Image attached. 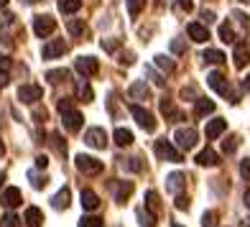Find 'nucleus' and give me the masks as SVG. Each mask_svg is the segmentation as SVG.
Masks as SVG:
<instances>
[{
    "mask_svg": "<svg viewBox=\"0 0 250 227\" xmlns=\"http://www.w3.org/2000/svg\"><path fill=\"white\" fill-rule=\"evenodd\" d=\"M187 33H189V39L197 41V43L209 41V31H207V26H204V23H189L187 26Z\"/></svg>",
    "mask_w": 250,
    "mask_h": 227,
    "instance_id": "nucleus-13",
    "label": "nucleus"
},
{
    "mask_svg": "<svg viewBox=\"0 0 250 227\" xmlns=\"http://www.w3.org/2000/svg\"><path fill=\"white\" fill-rule=\"evenodd\" d=\"M156 66H158V69H164V72H174V62L168 59V56H164V54L156 56Z\"/></svg>",
    "mask_w": 250,
    "mask_h": 227,
    "instance_id": "nucleus-37",
    "label": "nucleus"
},
{
    "mask_svg": "<svg viewBox=\"0 0 250 227\" xmlns=\"http://www.w3.org/2000/svg\"><path fill=\"white\" fill-rule=\"evenodd\" d=\"M243 89H248V92H250V77L243 79Z\"/></svg>",
    "mask_w": 250,
    "mask_h": 227,
    "instance_id": "nucleus-57",
    "label": "nucleus"
},
{
    "mask_svg": "<svg viewBox=\"0 0 250 227\" xmlns=\"http://www.w3.org/2000/svg\"><path fill=\"white\" fill-rule=\"evenodd\" d=\"M77 95H79V100H84V102H92V100H95L92 87L84 84V82H79V84H77Z\"/></svg>",
    "mask_w": 250,
    "mask_h": 227,
    "instance_id": "nucleus-28",
    "label": "nucleus"
},
{
    "mask_svg": "<svg viewBox=\"0 0 250 227\" xmlns=\"http://www.w3.org/2000/svg\"><path fill=\"white\" fill-rule=\"evenodd\" d=\"M202 227H214V212H204V217H202Z\"/></svg>",
    "mask_w": 250,
    "mask_h": 227,
    "instance_id": "nucleus-45",
    "label": "nucleus"
},
{
    "mask_svg": "<svg viewBox=\"0 0 250 227\" xmlns=\"http://www.w3.org/2000/svg\"><path fill=\"white\" fill-rule=\"evenodd\" d=\"M0 227H21V217L13 212H8V214H3V220H0Z\"/></svg>",
    "mask_w": 250,
    "mask_h": 227,
    "instance_id": "nucleus-35",
    "label": "nucleus"
},
{
    "mask_svg": "<svg viewBox=\"0 0 250 227\" xmlns=\"http://www.w3.org/2000/svg\"><path fill=\"white\" fill-rule=\"evenodd\" d=\"M69 33H72V36H84V23H82V21H77V18H72L69 21Z\"/></svg>",
    "mask_w": 250,
    "mask_h": 227,
    "instance_id": "nucleus-38",
    "label": "nucleus"
},
{
    "mask_svg": "<svg viewBox=\"0 0 250 227\" xmlns=\"http://www.w3.org/2000/svg\"><path fill=\"white\" fill-rule=\"evenodd\" d=\"M130 115L135 118V123H138L146 133H153V130H156V118L151 115L148 110H143L141 105H133V107H130Z\"/></svg>",
    "mask_w": 250,
    "mask_h": 227,
    "instance_id": "nucleus-4",
    "label": "nucleus"
},
{
    "mask_svg": "<svg viewBox=\"0 0 250 227\" xmlns=\"http://www.w3.org/2000/svg\"><path fill=\"white\" fill-rule=\"evenodd\" d=\"M128 95H130L133 100H148V97H151V87L146 84V82H133L130 89H128Z\"/></svg>",
    "mask_w": 250,
    "mask_h": 227,
    "instance_id": "nucleus-18",
    "label": "nucleus"
},
{
    "mask_svg": "<svg viewBox=\"0 0 250 227\" xmlns=\"http://www.w3.org/2000/svg\"><path fill=\"white\" fill-rule=\"evenodd\" d=\"M8 5V0H0V8H5Z\"/></svg>",
    "mask_w": 250,
    "mask_h": 227,
    "instance_id": "nucleus-59",
    "label": "nucleus"
},
{
    "mask_svg": "<svg viewBox=\"0 0 250 227\" xmlns=\"http://www.w3.org/2000/svg\"><path fill=\"white\" fill-rule=\"evenodd\" d=\"M174 227H181V225H174Z\"/></svg>",
    "mask_w": 250,
    "mask_h": 227,
    "instance_id": "nucleus-63",
    "label": "nucleus"
},
{
    "mask_svg": "<svg viewBox=\"0 0 250 227\" xmlns=\"http://www.w3.org/2000/svg\"><path fill=\"white\" fill-rule=\"evenodd\" d=\"M10 64H13V59H10L8 54H0V72H3V74H8Z\"/></svg>",
    "mask_w": 250,
    "mask_h": 227,
    "instance_id": "nucleus-41",
    "label": "nucleus"
},
{
    "mask_svg": "<svg viewBox=\"0 0 250 227\" xmlns=\"http://www.w3.org/2000/svg\"><path fill=\"white\" fill-rule=\"evenodd\" d=\"M69 107H72V100H59V112L69 110Z\"/></svg>",
    "mask_w": 250,
    "mask_h": 227,
    "instance_id": "nucleus-52",
    "label": "nucleus"
},
{
    "mask_svg": "<svg viewBox=\"0 0 250 227\" xmlns=\"http://www.w3.org/2000/svg\"><path fill=\"white\" fill-rule=\"evenodd\" d=\"M184 184H187V176H184V174H179V171H174V174H168V176H166V189L171 191V194H181Z\"/></svg>",
    "mask_w": 250,
    "mask_h": 227,
    "instance_id": "nucleus-15",
    "label": "nucleus"
},
{
    "mask_svg": "<svg viewBox=\"0 0 250 227\" xmlns=\"http://www.w3.org/2000/svg\"><path fill=\"white\" fill-rule=\"evenodd\" d=\"M135 214H138V220H141V227H153V222H156V214H153V212H148V209H138Z\"/></svg>",
    "mask_w": 250,
    "mask_h": 227,
    "instance_id": "nucleus-29",
    "label": "nucleus"
},
{
    "mask_svg": "<svg viewBox=\"0 0 250 227\" xmlns=\"http://www.w3.org/2000/svg\"><path fill=\"white\" fill-rule=\"evenodd\" d=\"M41 97H43V89L39 84H23L18 89V100L26 102V105H36Z\"/></svg>",
    "mask_w": 250,
    "mask_h": 227,
    "instance_id": "nucleus-9",
    "label": "nucleus"
},
{
    "mask_svg": "<svg viewBox=\"0 0 250 227\" xmlns=\"http://www.w3.org/2000/svg\"><path fill=\"white\" fill-rule=\"evenodd\" d=\"M112 138H115V143L120 145V148H125V145H130V143H133V133H130V130H125V128H118Z\"/></svg>",
    "mask_w": 250,
    "mask_h": 227,
    "instance_id": "nucleus-24",
    "label": "nucleus"
},
{
    "mask_svg": "<svg viewBox=\"0 0 250 227\" xmlns=\"http://www.w3.org/2000/svg\"><path fill=\"white\" fill-rule=\"evenodd\" d=\"M100 207V197L92 189H82V209L84 212H95Z\"/></svg>",
    "mask_w": 250,
    "mask_h": 227,
    "instance_id": "nucleus-17",
    "label": "nucleus"
},
{
    "mask_svg": "<svg viewBox=\"0 0 250 227\" xmlns=\"http://www.w3.org/2000/svg\"><path fill=\"white\" fill-rule=\"evenodd\" d=\"M23 222H26L28 227H41V222H43V212H41L39 207H28L26 214H23Z\"/></svg>",
    "mask_w": 250,
    "mask_h": 227,
    "instance_id": "nucleus-21",
    "label": "nucleus"
},
{
    "mask_svg": "<svg viewBox=\"0 0 250 227\" xmlns=\"http://www.w3.org/2000/svg\"><path fill=\"white\" fill-rule=\"evenodd\" d=\"M207 84L214 89L217 95H222V97H227L230 102H237V95L230 89V82L225 79V74H220V72H212L209 77H207Z\"/></svg>",
    "mask_w": 250,
    "mask_h": 227,
    "instance_id": "nucleus-1",
    "label": "nucleus"
},
{
    "mask_svg": "<svg viewBox=\"0 0 250 227\" xmlns=\"http://www.w3.org/2000/svg\"><path fill=\"white\" fill-rule=\"evenodd\" d=\"M5 84H8V74L0 72V87H5Z\"/></svg>",
    "mask_w": 250,
    "mask_h": 227,
    "instance_id": "nucleus-56",
    "label": "nucleus"
},
{
    "mask_svg": "<svg viewBox=\"0 0 250 227\" xmlns=\"http://www.w3.org/2000/svg\"><path fill=\"white\" fill-rule=\"evenodd\" d=\"M51 143H54V148H56V151H59L62 156L66 153V145L62 143V135H59V133H51Z\"/></svg>",
    "mask_w": 250,
    "mask_h": 227,
    "instance_id": "nucleus-40",
    "label": "nucleus"
},
{
    "mask_svg": "<svg viewBox=\"0 0 250 227\" xmlns=\"http://www.w3.org/2000/svg\"><path fill=\"white\" fill-rule=\"evenodd\" d=\"M49 166V158L46 156H36V168H46Z\"/></svg>",
    "mask_w": 250,
    "mask_h": 227,
    "instance_id": "nucleus-50",
    "label": "nucleus"
},
{
    "mask_svg": "<svg viewBox=\"0 0 250 227\" xmlns=\"http://www.w3.org/2000/svg\"><path fill=\"white\" fill-rule=\"evenodd\" d=\"M84 143L89 145V148H105L107 133L102 130V128H89V130L84 133Z\"/></svg>",
    "mask_w": 250,
    "mask_h": 227,
    "instance_id": "nucleus-10",
    "label": "nucleus"
},
{
    "mask_svg": "<svg viewBox=\"0 0 250 227\" xmlns=\"http://www.w3.org/2000/svg\"><path fill=\"white\" fill-rule=\"evenodd\" d=\"M227 130V120H222V118H214V120H209L207 123V128H204V135H207L209 141H214V138H220V135Z\"/></svg>",
    "mask_w": 250,
    "mask_h": 227,
    "instance_id": "nucleus-12",
    "label": "nucleus"
},
{
    "mask_svg": "<svg viewBox=\"0 0 250 227\" xmlns=\"http://www.w3.org/2000/svg\"><path fill=\"white\" fill-rule=\"evenodd\" d=\"M220 39H222L225 43H235V31H232L230 23H222V26H220Z\"/></svg>",
    "mask_w": 250,
    "mask_h": 227,
    "instance_id": "nucleus-33",
    "label": "nucleus"
},
{
    "mask_svg": "<svg viewBox=\"0 0 250 227\" xmlns=\"http://www.w3.org/2000/svg\"><path fill=\"white\" fill-rule=\"evenodd\" d=\"M3 151H5V148H3V143H0V156H3Z\"/></svg>",
    "mask_w": 250,
    "mask_h": 227,
    "instance_id": "nucleus-60",
    "label": "nucleus"
},
{
    "mask_svg": "<svg viewBox=\"0 0 250 227\" xmlns=\"http://www.w3.org/2000/svg\"><path fill=\"white\" fill-rule=\"evenodd\" d=\"M197 164H199V166H217V164H220V156L214 153L212 148H204V151L197 153Z\"/></svg>",
    "mask_w": 250,
    "mask_h": 227,
    "instance_id": "nucleus-20",
    "label": "nucleus"
},
{
    "mask_svg": "<svg viewBox=\"0 0 250 227\" xmlns=\"http://www.w3.org/2000/svg\"><path fill=\"white\" fill-rule=\"evenodd\" d=\"M171 51H174V54H184V51H187L184 41H181V39H174V41H171Z\"/></svg>",
    "mask_w": 250,
    "mask_h": 227,
    "instance_id": "nucleus-44",
    "label": "nucleus"
},
{
    "mask_svg": "<svg viewBox=\"0 0 250 227\" xmlns=\"http://www.w3.org/2000/svg\"><path fill=\"white\" fill-rule=\"evenodd\" d=\"M79 227H102V220L97 214H84V217L79 220Z\"/></svg>",
    "mask_w": 250,
    "mask_h": 227,
    "instance_id": "nucleus-36",
    "label": "nucleus"
},
{
    "mask_svg": "<svg viewBox=\"0 0 250 227\" xmlns=\"http://www.w3.org/2000/svg\"><path fill=\"white\" fill-rule=\"evenodd\" d=\"M202 18H204V23H214V21H217V18H214V13H212V10H204V13H202Z\"/></svg>",
    "mask_w": 250,
    "mask_h": 227,
    "instance_id": "nucleus-51",
    "label": "nucleus"
},
{
    "mask_svg": "<svg viewBox=\"0 0 250 227\" xmlns=\"http://www.w3.org/2000/svg\"><path fill=\"white\" fill-rule=\"evenodd\" d=\"M161 112H164L166 118H171V120H179V118H181L179 112L174 110V105H171V100H166V97L161 100Z\"/></svg>",
    "mask_w": 250,
    "mask_h": 227,
    "instance_id": "nucleus-32",
    "label": "nucleus"
},
{
    "mask_svg": "<svg viewBox=\"0 0 250 227\" xmlns=\"http://www.w3.org/2000/svg\"><path fill=\"white\" fill-rule=\"evenodd\" d=\"M62 125L69 130V133H77L79 128L84 125V118H82V112H77L74 107H69V110H64L62 112Z\"/></svg>",
    "mask_w": 250,
    "mask_h": 227,
    "instance_id": "nucleus-7",
    "label": "nucleus"
},
{
    "mask_svg": "<svg viewBox=\"0 0 250 227\" xmlns=\"http://www.w3.org/2000/svg\"><path fill=\"white\" fill-rule=\"evenodd\" d=\"M156 156L161 158V161H171V164H181V158H184L181 156V148H174L166 138L156 141Z\"/></svg>",
    "mask_w": 250,
    "mask_h": 227,
    "instance_id": "nucleus-3",
    "label": "nucleus"
},
{
    "mask_svg": "<svg viewBox=\"0 0 250 227\" xmlns=\"http://www.w3.org/2000/svg\"><path fill=\"white\" fill-rule=\"evenodd\" d=\"M74 69L87 79V77H95L100 72V62L95 59V56H79V59L74 62Z\"/></svg>",
    "mask_w": 250,
    "mask_h": 227,
    "instance_id": "nucleus-6",
    "label": "nucleus"
},
{
    "mask_svg": "<svg viewBox=\"0 0 250 227\" xmlns=\"http://www.w3.org/2000/svg\"><path fill=\"white\" fill-rule=\"evenodd\" d=\"M69 197H72V194H69V189H66V186L59 189V191L51 197V207H54V209H66V207H69Z\"/></svg>",
    "mask_w": 250,
    "mask_h": 227,
    "instance_id": "nucleus-19",
    "label": "nucleus"
},
{
    "mask_svg": "<svg viewBox=\"0 0 250 227\" xmlns=\"http://www.w3.org/2000/svg\"><path fill=\"white\" fill-rule=\"evenodd\" d=\"M146 209L153 212L156 217H158V212H161V199H158V194L151 189V191H146Z\"/></svg>",
    "mask_w": 250,
    "mask_h": 227,
    "instance_id": "nucleus-23",
    "label": "nucleus"
},
{
    "mask_svg": "<svg viewBox=\"0 0 250 227\" xmlns=\"http://www.w3.org/2000/svg\"><path fill=\"white\" fill-rule=\"evenodd\" d=\"M64 51H66V41L64 39H51L49 43H43V49H41L43 59H56V56H62Z\"/></svg>",
    "mask_w": 250,
    "mask_h": 227,
    "instance_id": "nucleus-11",
    "label": "nucleus"
},
{
    "mask_svg": "<svg viewBox=\"0 0 250 227\" xmlns=\"http://www.w3.org/2000/svg\"><path fill=\"white\" fill-rule=\"evenodd\" d=\"M237 145H240V141H237L235 135H232V138H227V141L222 143V151H225V153H235Z\"/></svg>",
    "mask_w": 250,
    "mask_h": 227,
    "instance_id": "nucleus-39",
    "label": "nucleus"
},
{
    "mask_svg": "<svg viewBox=\"0 0 250 227\" xmlns=\"http://www.w3.org/2000/svg\"><path fill=\"white\" fill-rule=\"evenodd\" d=\"M146 74H151V77H153V82H156L158 87H161V84H164V79H161V77H158V74H153V69H146Z\"/></svg>",
    "mask_w": 250,
    "mask_h": 227,
    "instance_id": "nucleus-53",
    "label": "nucleus"
},
{
    "mask_svg": "<svg viewBox=\"0 0 250 227\" xmlns=\"http://www.w3.org/2000/svg\"><path fill=\"white\" fill-rule=\"evenodd\" d=\"M232 59H235L237 69H245V66L250 64V49L245 46V43H237L235 51H232Z\"/></svg>",
    "mask_w": 250,
    "mask_h": 227,
    "instance_id": "nucleus-16",
    "label": "nucleus"
},
{
    "mask_svg": "<svg viewBox=\"0 0 250 227\" xmlns=\"http://www.w3.org/2000/svg\"><path fill=\"white\" fill-rule=\"evenodd\" d=\"M245 225H248V227H250V220H248V222H245Z\"/></svg>",
    "mask_w": 250,
    "mask_h": 227,
    "instance_id": "nucleus-62",
    "label": "nucleus"
},
{
    "mask_svg": "<svg viewBox=\"0 0 250 227\" xmlns=\"http://www.w3.org/2000/svg\"><path fill=\"white\" fill-rule=\"evenodd\" d=\"M28 179H31V186H33V189H43V186L49 184V179L41 176L39 171H28Z\"/></svg>",
    "mask_w": 250,
    "mask_h": 227,
    "instance_id": "nucleus-31",
    "label": "nucleus"
},
{
    "mask_svg": "<svg viewBox=\"0 0 250 227\" xmlns=\"http://www.w3.org/2000/svg\"><path fill=\"white\" fill-rule=\"evenodd\" d=\"M128 3V13H130V18H135L141 13V10L146 8V0H125Z\"/></svg>",
    "mask_w": 250,
    "mask_h": 227,
    "instance_id": "nucleus-34",
    "label": "nucleus"
},
{
    "mask_svg": "<svg viewBox=\"0 0 250 227\" xmlns=\"http://www.w3.org/2000/svg\"><path fill=\"white\" fill-rule=\"evenodd\" d=\"M133 194V181H120V186H118V191H115V199L118 202H125Z\"/></svg>",
    "mask_w": 250,
    "mask_h": 227,
    "instance_id": "nucleus-26",
    "label": "nucleus"
},
{
    "mask_svg": "<svg viewBox=\"0 0 250 227\" xmlns=\"http://www.w3.org/2000/svg\"><path fill=\"white\" fill-rule=\"evenodd\" d=\"M3 181H5V174H3V171H0V186H3Z\"/></svg>",
    "mask_w": 250,
    "mask_h": 227,
    "instance_id": "nucleus-58",
    "label": "nucleus"
},
{
    "mask_svg": "<svg viewBox=\"0 0 250 227\" xmlns=\"http://www.w3.org/2000/svg\"><path fill=\"white\" fill-rule=\"evenodd\" d=\"M102 49H105V51H115V49H118V41H112V39L102 41Z\"/></svg>",
    "mask_w": 250,
    "mask_h": 227,
    "instance_id": "nucleus-48",
    "label": "nucleus"
},
{
    "mask_svg": "<svg viewBox=\"0 0 250 227\" xmlns=\"http://www.w3.org/2000/svg\"><path fill=\"white\" fill-rule=\"evenodd\" d=\"M54 28H56V21L51 16H36V18H33V33H36L39 39L51 36Z\"/></svg>",
    "mask_w": 250,
    "mask_h": 227,
    "instance_id": "nucleus-8",
    "label": "nucleus"
},
{
    "mask_svg": "<svg viewBox=\"0 0 250 227\" xmlns=\"http://www.w3.org/2000/svg\"><path fill=\"white\" fill-rule=\"evenodd\" d=\"M174 3H176L181 10H187V13H189L191 8H194V0H174Z\"/></svg>",
    "mask_w": 250,
    "mask_h": 227,
    "instance_id": "nucleus-46",
    "label": "nucleus"
},
{
    "mask_svg": "<svg viewBox=\"0 0 250 227\" xmlns=\"http://www.w3.org/2000/svg\"><path fill=\"white\" fill-rule=\"evenodd\" d=\"M240 176L250 181V158H243L240 161Z\"/></svg>",
    "mask_w": 250,
    "mask_h": 227,
    "instance_id": "nucleus-42",
    "label": "nucleus"
},
{
    "mask_svg": "<svg viewBox=\"0 0 250 227\" xmlns=\"http://www.w3.org/2000/svg\"><path fill=\"white\" fill-rule=\"evenodd\" d=\"M74 166H77V171H82V174H87V176H97V174H102V161H97L95 156H84V153H79L77 158H74Z\"/></svg>",
    "mask_w": 250,
    "mask_h": 227,
    "instance_id": "nucleus-2",
    "label": "nucleus"
},
{
    "mask_svg": "<svg viewBox=\"0 0 250 227\" xmlns=\"http://www.w3.org/2000/svg\"><path fill=\"white\" fill-rule=\"evenodd\" d=\"M79 8H82V0H59L62 13H77Z\"/></svg>",
    "mask_w": 250,
    "mask_h": 227,
    "instance_id": "nucleus-27",
    "label": "nucleus"
},
{
    "mask_svg": "<svg viewBox=\"0 0 250 227\" xmlns=\"http://www.w3.org/2000/svg\"><path fill=\"white\" fill-rule=\"evenodd\" d=\"M197 130L194 128H179L176 133H174V141H176V145L181 151H189V148H194L197 145Z\"/></svg>",
    "mask_w": 250,
    "mask_h": 227,
    "instance_id": "nucleus-5",
    "label": "nucleus"
},
{
    "mask_svg": "<svg viewBox=\"0 0 250 227\" xmlns=\"http://www.w3.org/2000/svg\"><path fill=\"white\" fill-rule=\"evenodd\" d=\"M194 112H197V118L212 115V112H214V102L207 100V97H197V107H194Z\"/></svg>",
    "mask_w": 250,
    "mask_h": 227,
    "instance_id": "nucleus-22",
    "label": "nucleus"
},
{
    "mask_svg": "<svg viewBox=\"0 0 250 227\" xmlns=\"http://www.w3.org/2000/svg\"><path fill=\"white\" fill-rule=\"evenodd\" d=\"M202 59L207 62V64H222L225 62V54L217 51V49H207V51L202 54Z\"/></svg>",
    "mask_w": 250,
    "mask_h": 227,
    "instance_id": "nucleus-25",
    "label": "nucleus"
},
{
    "mask_svg": "<svg viewBox=\"0 0 250 227\" xmlns=\"http://www.w3.org/2000/svg\"><path fill=\"white\" fill-rule=\"evenodd\" d=\"M240 3H250V0H240Z\"/></svg>",
    "mask_w": 250,
    "mask_h": 227,
    "instance_id": "nucleus-61",
    "label": "nucleus"
},
{
    "mask_svg": "<svg viewBox=\"0 0 250 227\" xmlns=\"http://www.w3.org/2000/svg\"><path fill=\"white\" fill-rule=\"evenodd\" d=\"M33 118H36V123H43V120H46V110L36 107V110H33Z\"/></svg>",
    "mask_w": 250,
    "mask_h": 227,
    "instance_id": "nucleus-49",
    "label": "nucleus"
},
{
    "mask_svg": "<svg viewBox=\"0 0 250 227\" xmlns=\"http://www.w3.org/2000/svg\"><path fill=\"white\" fill-rule=\"evenodd\" d=\"M3 207H8V209H16L21 202H23V197H21V189H16V186H8L5 191H3Z\"/></svg>",
    "mask_w": 250,
    "mask_h": 227,
    "instance_id": "nucleus-14",
    "label": "nucleus"
},
{
    "mask_svg": "<svg viewBox=\"0 0 250 227\" xmlns=\"http://www.w3.org/2000/svg\"><path fill=\"white\" fill-rule=\"evenodd\" d=\"M120 62H123V64H133V54H130V51H128V54H123V56H120Z\"/></svg>",
    "mask_w": 250,
    "mask_h": 227,
    "instance_id": "nucleus-54",
    "label": "nucleus"
},
{
    "mask_svg": "<svg viewBox=\"0 0 250 227\" xmlns=\"http://www.w3.org/2000/svg\"><path fill=\"white\" fill-rule=\"evenodd\" d=\"M176 209H189V199L184 194H176Z\"/></svg>",
    "mask_w": 250,
    "mask_h": 227,
    "instance_id": "nucleus-47",
    "label": "nucleus"
},
{
    "mask_svg": "<svg viewBox=\"0 0 250 227\" xmlns=\"http://www.w3.org/2000/svg\"><path fill=\"white\" fill-rule=\"evenodd\" d=\"M243 202H245V207L250 209V189H248V191H245V194H243Z\"/></svg>",
    "mask_w": 250,
    "mask_h": 227,
    "instance_id": "nucleus-55",
    "label": "nucleus"
},
{
    "mask_svg": "<svg viewBox=\"0 0 250 227\" xmlns=\"http://www.w3.org/2000/svg\"><path fill=\"white\" fill-rule=\"evenodd\" d=\"M69 77V72L66 69H51V72H46V79L51 84H59V82H64V79Z\"/></svg>",
    "mask_w": 250,
    "mask_h": 227,
    "instance_id": "nucleus-30",
    "label": "nucleus"
},
{
    "mask_svg": "<svg viewBox=\"0 0 250 227\" xmlns=\"http://www.w3.org/2000/svg\"><path fill=\"white\" fill-rule=\"evenodd\" d=\"M123 168H130V171H141V164H138V158H128V161H123Z\"/></svg>",
    "mask_w": 250,
    "mask_h": 227,
    "instance_id": "nucleus-43",
    "label": "nucleus"
}]
</instances>
